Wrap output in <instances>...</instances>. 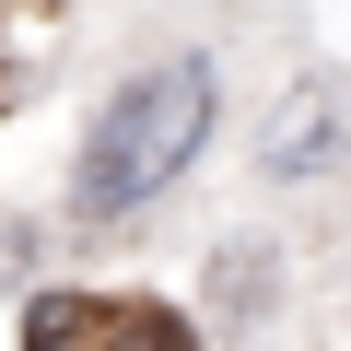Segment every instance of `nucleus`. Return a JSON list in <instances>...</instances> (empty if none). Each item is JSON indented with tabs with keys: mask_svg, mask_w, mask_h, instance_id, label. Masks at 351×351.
Instances as JSON below:
<instances>
[{
	"mask_svg": "<svg viewBox=\"0 0 351 351\" xmlns=\"http://www.w3.org/2000/svg\"><path fill=\"white\" fill-rule=\"evenodd\" d=\"M199 129H211V71H199V59L141 71V82L94 117V141H82V211H141V199H164V176H188Z\"/></svg>",
	"mask_w": 351,
	"mask_h": 351,
	"instance_id": "1",
	"label": "nucleus"
},
{
	"mask_svg": "<svg viewBox=\"0 0 351 351\" xmlns=\"http://www.w3.org/2000/svg\"><path fill=\"white\" fill-rule=\"evenodd\" d=\"M328 152H339V82H293L258 129V164L269 176H328Z\"/></svg>",
	"mask_w": 351,
	"mask_h": 351,
	"instance_id": "2",
	"label": "nucleus"
},
{
	"mask_svg": "<svg viewBox=\"0 0 351 351\" xmlns=\"http://www.w3.org/2000/svg\"><path fill=\"white\" fill-rule=\"evenodd\" d=\"M94 351H188V328L164 304H94Z\"/></svg>",
	"mask_w": 351,
	"mask_h": 351,
	"instance_id": "3",
	"label": "nucleus"
},
{
	"mask_svg": "<svg viewBox=\"0 0 351 351\" xmlns=\"http://www.w3.org/2000/svg\"><path fill=\"white\" fill-rule=\"evenodd\" d=\"M24 351H94V293H47L24 316Z\"/></svg>",
	"mask_w": 351,
	"mask_h": 351,
	"instance_id": "4",
	"label": "nucleus"
}]
</instances>
